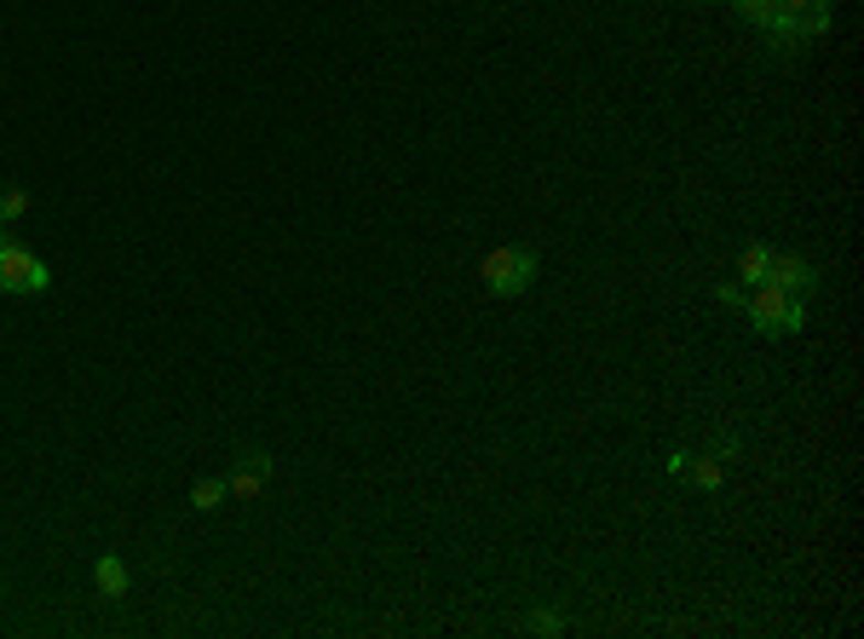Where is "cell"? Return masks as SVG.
Wrapping results in <instances>:
<instances>
[{"mask_svg": "<svg viewBox=\"0 0 864 639\" xmlns=\"http://www.w3.org/2000/svg\"><path fill=\"white\" fill-rule=\"evenodd\" d=\"M93 587H98L105 599H127V587H133V571H127V559H121V553H98Z\"/></svg>", "mask_w": 864, "mask_h": 639, "instance_id": "8992f818", "label": "cell"}, {"mask_svg": "<svg viewBox=\"0 0 864 639\" xmlns=\"http://www.w3.org/2000/svg\"><path fill=\"white\" fill-rule=\"evenodd\" d=\"M685 478H692L698 490H709V496H715L721 484H726V467L715 462V455H692V462H685Z\"/></svg>", "mask_w": 864, "mask_h": 639, "instance_id": "9c48e42d", "label": "cell"}, {"mask_svg": "<svg viewBox=\"0 0 864 639\" xmlns=\"http://www.w3.org/2000/svg\"><path fill=\"white\" fill-rule=\"evenodd\" d=\"M277 473V462L266 450H242L237 462H231V473H225V490H231V501H253L266 490V478Z\"/></svg>", "mask_w": 864, "mask_h": 639, "instance_id": "277c9868", "label": "cell"}, {"mask_svg": "<svg viewBox=\"0 0 864 639\" xmlns=\"http://www.w3.org/2000/svg\"><path fill=\"white\" fill-rule=\"evenodd\" d=\"M796 30H801V41H819V35H830V23H835V12H830V0H812V7L801 12V18H790Z\"/></svg>", "mask_w": 864, "mask_h": 639, "instance_id": "30bf717a", "label": "cell"}, {"mask_svg": "<svg viewBox=\"0 0 864 639\" xmlns=\"http://www.w3.org/2000/svg\"><path fill=\"white\" fill-rule=\"evenodd\" d=\"M685 462H692V455H685V450H674V455H669V462H663V467H669L674 478H685Z\"/></svg>", "mask_w": 864, "mask_h": 639, "instance_id": "e0dca14e", "label": "cell"}, {"mask_svg": "<svg viewBox=\"0 0 864 639\" xmlns=\"http://www.w3.org/2000/svg\"><path fill=\"white\" fill-rule=\"evenodd\" d=\"M738 18L755 23V30H767V23L778 18V0H738Z\"/></svg>", "mask_w": 864, "mask_h": 639, "instance_id": "4fadbf2b", "label": "cell"}, {"mask_svg": "<svg viewBox=\"0 0 864 639\" xmlns=\"http://www.w3.org/2000/svg\"><path fill=\"white\" fill-rule=\"evenodd\" d=\"M760 35H767V53H773V58H796L801 46H807V41H801V30H796V23L784 18V12H778V18H773Z\"/></svg>", "mask_w": 864, "mask_h": 639, "instance_id": "ba28073f", "label": "cell"}, {"mask_svg": "<svg viewBox=\"0 0 864 639\" xmlns=\"http://www.w3.org/2000/svg\"><path fill=\"white\" fill-rule=\"evenodd\" d=\"M225 496H231V490H225V478H196V490H191V507H196V513H214V507H219Z\"/></svg>", "mask_w": 864, "mask_h": 639, "instance_id": "8fae6325", "label": "cell"}, {"mask_svg": "<svg viewBox=\"0 0 864 639\" xmlns=\"http://www.w3.org/2000/svg\"><path fill=\"white\" fill-rule=\"evenodd\" d=\"M709 455H715V462H738V455H744V432L721 426L715 438H709Z\"/></svg>", "mask_w": 864, "mask_h": 639, "instance_id": "7c38bea8", "label": "cell"}, {"mask_svg": "<svg viewBox=\"0 0 864 639\" xmlns=\"http://www.w3.org/2000/svg\"><path fill=\"white\" fill-rule=\"evenodd\" d=\"M0 225H7V219H0Z\"/></svg>", "mask_w": 864, "mask_h": 639, "instance_id": "ffe728a7", "label": "cell"}, {"mask_svg": "<svg viewBox=\"0 0 864 639\" xmlns=\"http://www.w3.org/2000/svg\"><path fill=\"white\" fill-rule=\"evenodd\" d=\"M744 317L755 323V335L784 340V335H801V323H807V305H801L796 294L773 289V283H755V289H744Z\"/></svg>", "mask_w": 864, "mask_h": 639, "instance_id": "7a4b0ae2", "label": "cell"}, {"mask_svg": "<svg viewBox=\"0 0 864 639\" xmlns=\"http://www.w3.org/2000/svg\"><path fill=\"white\" fill-rule=\"evenodd\" d=\"M519 628H525V633H565L571 622H565V617H559V610H530V617H525Z\"/></svg>", "mask_w": 864, "mask_h": 639, "instance_id": "5bb4252c", "label": "cell"}, {"mask_svg": "<svg viewBox=\"0 0 864 639\" xmlns=\"http://www.w3.org/2000/svg\"><path fill=\"white\" fill-rule=\"evenodd\" d=\"M46 283H53L46 260H35L23 242L0 248V294H46Z\"/></svg>", "mask_w": 864, "mask_h": 639, "instance_id": "3957f363", "label": "cell"}, {"mask_svg": "<svg viewBox=\"0 0 864 639\" xmlns=\"http://www.w3.org/2000/svg\"><path fill=\"white\" fill-rule=\"evenodd\" d=\"M7 242H18V237H12V231H7V225H0V248H7Z\"/></svg>", "mask_w": 864, "mask_h": 639, "instance_id": "d6986e66", "label": "cell"}, {"mask_svg": "<svg viewBox=\"0 0 864 639\" xmlns=\"http://www.w3.org/2000/svg\"><path fill=\"white\" fill-rule=\"evenodd\" d=\"M23 214H30V191H18V185H7V191H0V219L12 225V219H23Z\"/></svg>", "mask_w": 864, "mask_h": 639, "instance_id": "9a60e30c", "label": "cell"}, {"mask_svg": "<svg viewBox=\"0 0 864 639\" xmlns=\"http://www.w3.org/2000/svg\"><path fill=\"white\" fill-rule=\"evenodd\" d=\"M767 266H773V242H744V253H738V283L744 289H755V283H767Z\"/></svg>", "mask_w": 864, "mask_h": 639, "instance_id": "52a82bcc", "label": "cell"}, {"mask_svg": "<svg viewBox=\"0 0 864 639\" xmlns=\"http://www.w3.org/2000/svg\"><path fill=\"white\" fill-rule=\"evenodd\" d=\"M537 271H542V253L530 242H496L485 260H478V277H485V289L496 300H519L530 283H537Z\"/></svg>", "mask_w": 864, "mask_h": 639, "instance_id": "6da1fadb", "label": "cell"}, {"mask_svg": "<svg viewBox=\"0 0 864 639\" xmlns=\"http://www.w3.org/2000/svg\"><path fill=\"white\" fill-rule=\"evenodd\" d=\"M767 283H773V289H784V294H796V300H807V294H819V271H812V266L801 260V253H778V248H773Z\"/></svg>", "mask_w": 864, "mask_h": 639, "instance_id": "5b68a950", "label": "cell"}, {"mask_svg": "<svg viewBox=\"0 0 864 639\" xmlns=\"http://www.w3.org/2000/svg\"><path fill=\"white\" fill-rule=\"evenodd\" d=\"M807 7H812V0H778V12H784V18H801Z\"/></svg>", "mask_w": 864, "mask_h": 639, "instance_id": "ac0fdd59", "label": "cell"}, {"mask_svg": "<svg viewBox=\"0 0 864 639\" xmlns=\"http://www.w3.org/2000/svg\"><path fill=\"white\" fill-rule=\"evenodd\" d=\"M715 300H721V305H732V312H744V283H721V289H715Z\"/></svg>", "mask_w": 864, "mask_h": 639, "instance_id": "2e32d148", "label": "cell"}]
</instances>
